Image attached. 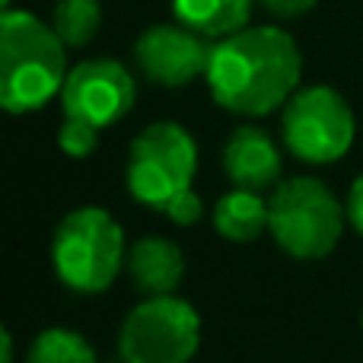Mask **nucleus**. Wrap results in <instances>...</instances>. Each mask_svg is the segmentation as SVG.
Listing matches in <instances>:
<instances>
[{
    "label": "nucleus",
    "instance_id": "obj_1",
    "mask_svg": "<svg viewBox=\"0 0 363 363\" xmlns=\"http://www.w3.org/2000/svg\"><path fill=\"white\" fill-rule=\"evenodd\" d=\"M303 74L294 35L277 26H245L217 38L207 61V86L217 106L242 118H262L287 106Z\"/></svg>",
    "mask_w": 363,
    "mask_h": 363
},
{
    "label": "nucleus",
    "instance_id": "obj_2",
    "mask_svg": "<svg viewBox=\"0 0 363 363\" xmlns=\"http://www.w3.org/2000/svg\"><path fill=\"white\" fill-rule=\"evenodd\" d=\"M67 80V45L55 26L29 10L0 13V106L26 115L61 96Z\"/></svg>",
    "mask_w": 363,
    "mask_h": 363
},
{
    "label": "nucleus",
    "instance_id": "obj_3",
    "mask_svg": "<svg viewBox=\"0 0 363 363\" xmlns=\"http://www.w3.org/2000/svg\"><path fill=\"white\" fill-rule=\"evenodd\" d=\"M55 271L77 294H102L128 262L121 226L102 207H77L57 223L51 239Z\"/></svg>",
    "mask_w": 363,
    "mask_h": 363
},
{
    "label": "nucleus",
    "instance_id": "obj_4",
    "mask_svg": "<svg viewBox=\"0 0 363 363\" xmlns=\"http://www.w3.org/2000/svg\"><path fill=\"white\" fill-rule=\"evenodd\" d=\"M347 211L325 182L296 176L277 182L268 194V230L274 242L294 258H325L335 252Z\"/></svg>",
    "mask_w": 363,
    "mask_h": 363
},
{
    "label": "nucleus",
    "instance_id": "obj_5",
    "mask_svg": "<svg viewBox=\"0 0 363 363\" xmlns=\"http://www.w3.org/2000/svg\"><path fill=\"white\" fill-rule=\"evenodd\" d=\"M201 345V319L179 296H147L118 332L121 363H188Z\"/></svg>",
    "mask_w": 363,
    "mask_h": 363
},
{
    "label": "nucleus",
    "instance_id": "obj_6",
    "mask_svg": "<svg viewBox=\"0 0 363 363\" xmlns=\"http://www.w3.org/2000/svg\"><path fill=\"white\" fill-rule=\"evenodd\" d=\"M198 169V147L176 121L147 125L128 153V188L140 204L163 211L179 191L191 188Z\"/></svg>",
    "mask_w": 363,
    "mask_h": 363
},
{
    "label": "nucleus",
    "instance_id": "obj_7",
    "mask_svg": "<svg viewBox=\"0 0 363 363\" xmlns=\"http://www.w3.org/2000/svg\"><path fill=\"white\" fill-rule=\"evenodd\" d=\"M354 112L332 86H303L284 106L281 134L296 160L325 166L341 160L354 144Z\"/></svg>",
    "mask_w": 363,
    "mask_h": 363
},
{
    "label": "nucleus",
    "instance_id": "obj_8",
    "mask_svg": "<svg viewBox=\"0 0 363 363\" xmlns=\"http://www.w3.org/2000/svg\"><path fill=\"white\" fill-rule=\"evenodd\" d=\"M138 99L131 70L115 57H89L67 70L61 89L64 115L83 118L96 128H108L131 112Z\"/></svg>",
    "mask_w": 363,
    "mask_h": 363
},
{
    "label": "nucleus",
    "instance_id": "obj_9",
    "mask_svg": "<svg viewBox=\"0 0 363 363\" xmlns=\"http://www.w3.org/2000/svg\"><path fill=\"white\" fill-rule=\"evenodd\" d=\"M211 48L213 45H207V38L185 23H157L140 32L134 57L147 80L160 86H185L207 74Z\"/></svg>",
    "mask_w": 363,
    "mask_h": 363
},
{
    "label": "nucleus",
    "instance_id": "obj_10",
    "mask_svg": "<svg viewBox=\"0 0 363 363\" xmlns=\"http://www.w3.org/2000/svg\"><path fill=\"white\" fill-rule=\"evenodd\" d=\"M223 172L236 188L264 191L281 182V150L268 131L255 125H242L226 138Z\"/></svg>",
    "mask_w": 363,
    "mask_h": 363
},
{
    "label": "nucleus",
    "instance_id": "obj_11",
    "mask_svg": "<svg viewBox=\"0 0 363 363\" xmlns=\"http://www.w3.org/2000/svg\"><path fill=\"white\" fill-rule=\"evenodd\" d=\"M128 274L147 296H166L185 277V255L172 239L144 236L128 249Z\"/></svg>",
    "mask_w": 363,
    "mask_h": 363
},
{
    "label": "nucleus",
    "instance_id": "obj_12",
    "mask_svg": "<svg viewBox=\"0 0 363 363\" xmlns=\"http://www.w3.org/2000/svg\"><path fill=\"white\" fill-rule=\"evenodd\" d=\"M255 0H172L176 19L204 38H226L245 29Z\"/></svg>",
    "mask_w": 363,
    "mask_h": 363
},
{
    "label": "nucleus",
    "instance_id": "obj_13",
    "mask_svg": "<svg viewBox=\"0 0 363 363\" xmlns=\"http://www.w3.org/2000/svg\"><path fill=\"white\" fill-rule=\"evenodd\" d=\"M213 226L230 242H252L268 230V198L249 188L223 194L213 207Z\"/></svg>",
    "mask_w": 363,
    "mask_h": 363
},
{
    "label": "nucleus",
    "instance_id": "obj_14",
    "mask_svg": "<svg viewBox=\"0 0 363 363\" xmlns=\"http://www.w3.org/2000/svg\"><path fill=\"white\" fill-rule=\"evenodd\" d=\"M51 26L67 48H83L93 42L102 26L99 0H57Z\"/></svg>",
    "mask_w": 363,
    "mask_h": 363
},
{
    "label": "nucleus",
    "instance_id": "obj_15",
    "mask_svg": "<svg viewBox=\"0 0 363 363\" xmlns=\"http://www.w3.org/2000/svg\"><path fill=\"white\" fill-rule=\"evenodd\" d=\"M26 363H99L86 338L70 328H45L29 347Z\"/></svg>",
    "mask_w": 363,
    "mask_h": 363
},
{
    "label": "nucleus",
    "instance_id": "obj_16",
    "mask_svg": "<svg viewBox=\"0 0 363 363\" xmlns=\"http://www.w3.org/2000/svg\"><path fill=\"white\" fill-rule=\"evenodd\" d=\"M96 138H99V128L96 125L64 115V125H61V131H57V144H61V150L67 153V157H74V160L89 157V153L96 150Z\"/></svg>",
    "mask_w": 363,
    "mask_h": 363
},
{
    "label": "nucleus",
    "instance_id": "obj_17",
    "mask_svg": "<svg viewBox=\"0 0 363 363\" xmlns=\"http://www.w3.org/2000/svg\"><path fill=\"white\" fill-rule=\"evenodd\" d=\"M163 213L172 220V223L191 226V223H198L201 220V198L194 194V188H185V191H179L176 198L163 207Z\"/></svg>",
    "mask_w": 363,
    "mask_h": 363
},
{
    "label": "nucleus",
    "instance_id": "obj_18",
    "mask_svg": "<svg viewBox=\"0 0 363 363\" xmlns=\"http://www.w3.org/2000/svg\"><path fill=\"white\" fill-rule=\"evenodd\" d=\"M258 4L277 19H296V16L313 10L319 0H258Z\"/></svg>",
    "mask_w": 363,
    "mask_h": 363
},
{
    "label": "nucleus",
    "instance_id": "obj_19",
    "mask_svg": "<svg viewBox=\"0 0 363 363\" xmlns=\"http://www.w3.org/2000/svg\"><path fill=\"white\" fill-rule=\"evenodd\" d=\"M347 220H351V226L363 236V172L357 179H354L351 185V194H347Z\"/></svg>",
    "mask_w": 363,
    "mask_h": 363
},
{
    "label": "nucleus",
    "instance_id": "obj_20",
    "mask_svg": "<svg viewBox=\"0 0 363 363\" xmlns=\"http://www.w3.org/2000/svg\"><path fill=\"white\" fill-rule=\"evenodd\" d=\"M0 363H13V335H10V328L0 332Z\"/></svg>",
    "mask_w": 363,
    "mask_h": 363
},
{
    "label": "nucleus",
    "instance_id": "obj_21",
    "mask_svg": "<svg viewBox=\"0 0 363 363\" xmlns=\"http://www.w3.org/2000/svg\"><path fill=\"white\" fill-rule=\"evenodd\" d=\"M0 4H4V10H10V0H0Z\"/></svg>",
    "mask_w": 363,
    "mask_h": 363
}]
</instances>
